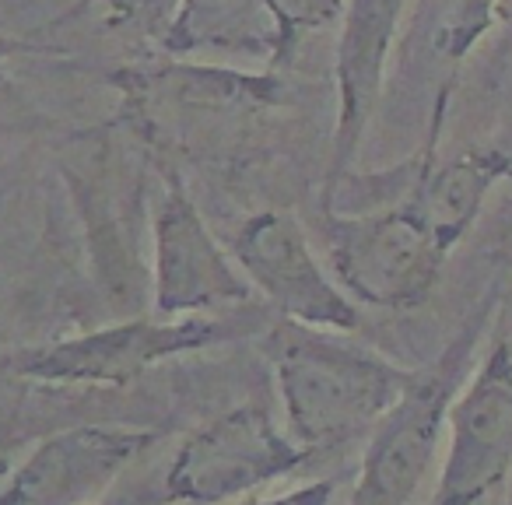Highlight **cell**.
<instances>
[{"instance_id": "1", "label": "cell", "mask_w": 512, "mask_h": 505, "mask_svg": "<svg viewBox=\"0 0 512 505\" xmlns=\"http://www.w3.org/2000/svg\"><path fill=\"white\" fill-rule=\"evenodd\" d=\"M267 355L278 376L288 432L309 453L372 432L414 379V369L348 341L341 330L295 320L274 323Z\"/></svg>"}, {"instance_id": "16", "label": "cell", "mask_w": 512, "mask_h": 505, "mask_svg": "<svg viewBox=\"0 0 512 505\" xmlns=\"http://www.w3.org/2000/svg\"><path fill=\"white\" fill-rule=\"evenodd\" d=\"M179 4H183V0H81L71 15L102 11V18H106L109 25L134 32V36H141V39H151V43L158 46L165 39V32H169Z\"/></svg>"}, {"instance_id": "2", "label": "cell", "mask_w": 512, "mask_h": 505, "mask_svg": "<svg viewBox=\"0 0 512 505\" xmlns=\"http://www.w3.org/2000/svg\"><path fill=\"white\" fill-rule=\"evenodd\" d=\"M502 313V281L477 302L460 323L442 355L428 369L414 372L404 397L379 418L369 432V446L362 453L358 481L348 505H411L421 484L428 481L435 460L446 442L449 407L460 386L467 383L477 362V351L488 341Z\"/></svg>"}, {"instance_id": "12", "label": "cell", "mask_w": 512, "mask_h": 505, "mask_svg": "<svg viewBox=\"0 0 512 505\" xmlns=\"http://www.w3.org/2000/svg\"><path fill=\"white\" fill-rule=\"evenodd\" d=\"M123 81L137 106H148L151 113H169L172 120L256 113L285 99V81L278 71L249 78V74L221 71V67L165 64L151 74L130 71Z\"/></svg>"}, {"instance_id": "9", "label": "cell", "mask_w": 512, "mask_h": 505, "mask_svg": "<svg viewBox=\"0 0 512 505\" xmlns=\"http://www.w3.org/2000/svg\"><path fill=\"white\" fill-rule=\"evenodd\" d=\"M155 439L151 428L134 425L60 428L0 488V505H95Z\"/></svg>"}, {"instance_id": "5", "label": "cell", "mask_w": 512, "mask_h": 505, "mask_svg": "<svg viewBox=\"0 0 512 505\" xmlns=\"http://www.w3.org/2000/svg\"><path fill=\"white\" fill-rule=\"evenodd\" d=\"M512 474V337L498 313L488 348L449 407L442 463L428 505H481Z\"/></svg>"}, {"instance_id": "20", "label": "cell", "mask_w": 512, "mask_h": 505, "mask_svg": "<svg viewBox=\"0 0 512 505\" xmlns=\"http://www.w3.org/2000/svg\"><path fill=\"white\" fill-rule=\"evenodd\" d=\"M109 505H134V502H109ZM137 505H144V502H137Z\"/></svg>"}, {"instance_id": "13", "label": "cell", "mask_w": 512, "mask_h": 505, "mask_svg": "<svg viewBox=\"0 0 512 505\" xmlns=\"http://www.w3.org/2000/svg\"><path fill=\"white\" fill-rule=\"evenodd\" d=\"M165 57L200 53H274V18L267 0H183L158 43Z\"/></svg>"}, {"instance_id": "11", "label": "cell", "mask_w": 512, "mask_h": 505, "mask_svg": "<svg viewBox=\"0 0 512 505\" xmlns=\"http://www.w3.org/2000/svg\"><path fill=\"white\" fill-rule=\"evenodd\" d=\"M446 116H432V130L421 148V169L404 204L421 218V225L453 253L470 228L477 225L488 193L502 179H512V151L502 144H477L453 158H439V134Z\"/></svg>"}, {"instance_id": "3", "label": "cell", "mask_w": 512, "mask_h": 505, "mask_svg": "<svg viewBox=\"0 0 512 505\" xmlns=\"http://www.w3.org/2000/svg\"><path fill=\"white\" fill-rule=\"evenodd\" d=\"M334 278L358 306L407 313L432 299L449 253L404 204L341 214L327 211Z\"/></svg>"}, {"instance_id": "4", "label": "cell", "mask_w": 512, "mask_h": 505, "mask_svg": "<svg viewBox=\"0 0 512 505\" xmlns=\"http://www.w3.org/2000/svg\"><path fill=\"white\" fill-rule=\"evenodd\" d=\"M249 309L253 306L225 316H183V320H162V316L127 320L46 348L18 351L8 358V372L57 386H123L155 369V362L242 337L253 330V320L246 323Z\"/></svg>"}, {"instance_id": "15", "label": "cell", "mask_w": 512, "mask_h": 505, "mask_svg": "<svg viewBox=\"0 0 512 505\" xmlns=\"http://www.w3.org/2000/svg\"><path fill=\"white\" fill-rule=\"evenodd\" d=\"M344 8H348V0H267V11L274 18L271 71L281 74L285 67H292L302 39L341 22Z\"/></svg>"}, {"instance_id": "6", "label": "cell", "mask_w": 512, "mask_h": 505, "mask_svg": "<svg viewBox=\"0 0 512 505\" xmlns=\"http://www.w3.org/2000/svg\"><path fill=\"white\" fill-rule=\"evenodd\" d=\"M306 456L309 449L278 428L267 407L242 404L179 446L165 474V498L186 505L235 502L299 470Z\"/></svg>"}, {"instance_id": "14", "label": "cell", "mask_w": 512, "mask_h": 505, "mask_svg": "<svg viewBox=\"0 0 512 505\" xmlns=\"http://www.w3.org/2000/svg\"><path fill=\"white\" fill-rule=\"evenodd\" d=\"M495 8L498 0H418L407 50L425 60V67L442 71V81L453 85L456 67L495 22Z\"/></svg>"}, {"instance_id": "8", "label": "cell", "mask_w": 512, "mask_h": 505, "mask_svg": "<svg viewBox=\"0 0 512 505\" xmlns=\"http://www.w3.org/2000/svg\"><path fill=\"white\" fill-rule=\"evenodd\" d=\"M228 253L246 274L253 292L264 295L281 313V320L341 330V334H351L358 327V302L323 271L292 214H253L232 235Z\"/></svg>"}, {"instance_id": "10", "label": "cell", "mask_w": 512, "mask_h": 505, "mask_svg": "<svg viewBox=\"0 0 512 505\" xmlns=\"http://www.w3.org/2000/svg\"><path fill=\"white\" fill-rule=\"evenodd\" d=\"M404 11L407 0H348V8H344V29L334 60L337 123L327 193L341 179H348V169L355 162L358 148H362L365 130H369L372 116H376Z\"/></svg>"}, {"instance_id": "19", "label": "cell", "mask_w": 512, "mask_h": 505, "mask_svg": "<svg viewBox=\"0 0 512 505\" xmlns=\"http://www.w3.org/2000/svg\"><path fill=\"white\" fill-rule=\"evenodd\" d=\"M505 505H512V474H509V481H505Z\"/></svg>"}, {"instance_id": "17", "label": "cell", "mask_w": 512, "mask_h": 505, "mask_svg": "<svg viewBox=\"0 0 512 505\" xmlns=\"http://www.w3.org/2000/svg\"><path fill=\"white\" fill-rule=\"evenodd\" d=\"M334 495H337L334 481H316V484H306V488L288 491V495L260 498V502H239V505H334Z\"/></svg>"}, {"instance_id": "7", "label": "cell", "mask_w": 512, "mask_h": 505, "mask_svg": "<svg viewBox=\"0 0 512 505\" xmlns=\"http://www.w3.org/2000/svg\"><path fill=\"white\" fill-rule=\"evenodd\" d=\"M155 295L151 306L162 320L235 313L253 306V285L232 253L221 249L211 225L176 176L155 207Z\"/></svg>"}, {"instance_id": "18", "label": "cell", "mask_w": 512, "mask_h": 505, "mask_svg": "<svg viewBox=\"0 0 512 505\" xmlns=\"http://www.w3.org/2000/svg\"><path fill=\"white\" fill-rule=\"evenodd\" d=\"M29 50H39L36 43H25V39H11L0 32V88L8 85V71H11V60L22 57V53Z\"/></svg>"}]
</instances>
